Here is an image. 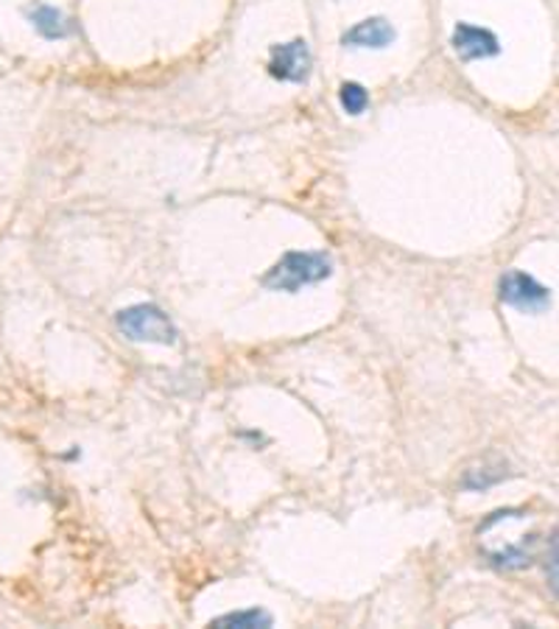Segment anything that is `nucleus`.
<instances>
[{
    "label": "nucleus",
    "mask_w": 559,
    "mask_h": 629,
    "mask_svg": "<svg viewBox=\"0 0 559 629\" xmlns=\"http://www.w3.org/2000/svg\"><path fill=\"white\" fill-rule=\"evenodd\" d=\"M501 300L523 313H542L551 306V291L526 272H509L501 280Z\"/></svg>",
    "instance_id": "7ed1b4c3"
},
{
    "label": "nucleus",
    "mask_w": 559,
    "mask_h": 629,
    "mask_svg": "<svg viewBox=\"0 0 559 629\" xmlns=\"http://www.w3.org/2000/svg\"><path fill=\"white\" fill-rule=\"evenodd\" d=\"M333 274V263L322 252H289L271 266L260 283L271 291H300L302 286L322 283Z\"/></svg>",
    "instance_id": "f257e3e1"
},
{
    "label": "nucleus",
    "mask_w": 559,
    "mask_h": 629,
    "mask_svg": "<svg viewBox=\"0 0 559 629\" xmlns=\"http://www.w3.org/2000/svg\"><path fill=\"white\" fill-rule=\"evenodd\" d=\"M311 48H308L306 40H291L286 46H277L271 51V62H269V73L280 81H295V84H302L311 76Z\"/></svg>",
    "instance_id": "20e7f679"
},
{
    "label": "nucleus",
    "mask_w": 559,
    "mask_h": 629,
    "mask_svg": "<svg viewBox=\"0 0 559 629\" xmlns=\"http://www.w3.org/2000/svg\"><path fill=\"white\" fill-rule=\"evenodd\" d=\"M29 20L34 23V29L40 31L46 40H62V37H68V31H70L64 14L59 12L57 7H46V3H37V7H31Z\"/></svg>",
    "instance_id": "0eeeda50"
},
{
    "label": "nucleus",
    "mask_w": 559,
    "mask_h": 629,
    "mask_svg": "<svg viewBox=\"0 0 559 629\" xmlns=\"http://www.w3.org/2000/svg\"><path fill=\"white\" fill-rule=\"evenodd\" d=\"M395 29L387 23L383 18H372V20H363V23L352 26L341 42L350 48H387L395 42Z\"/></svg>",
    "instance_id": "423d86ee"
},
{
    "label": "nucleus",
    "mask_w": 559,
    "mask_h": 629,
    "mask_svg": "<svg viewBox=\"0 0 559 629\" xmlns=\"http://www.w3.org/2000/svg\"><path fill=\"white\" fill-rule=\"evenodd\" d=\"M118 328L132 341H154V345H173L177 328L157 306H132L118 313Z\"/></svg>",
    "instance_id": "f03ea898"
},
{
    "label": "nucleus",
    "mask_w": 559,
    "mask_h": 629,
    "mask_svg": "<svg viewBox=\"0 0 559 629\" xmlns=\"http://www.w3.org/2000/svg\"><path fill=\"white\" fill-rule=\"evenodd\" d=\"M367 104L369 96L361 84H356V81H345V84H341V107H345L350 116H361V112L367 110Z\"/></svg>",
    "instance_id": "1a4fd4ad"
},
{
    "label": "nucleus",
    "mask_w": 559,
    "mask_h": 629,
    "mask_svg": "<svg viewBox=\"0 0 559 629\" xmlns=\"http://www.w3.org/2000/svg\"><path fill=\"white\" fill-rule=\"evenodd\" d=\"M453 48L465 62H476V59H487L496 57L501 51L498 46V37L492 31L479 29V26L470 23H459L453 31Z\"/></svg>",
    "instance_id": "39448f33"
},
{
    "label": "nucleus",
    "mask_w": 559,
    "mask_h": 629,
    "mask_svg": "<svg viewBox=\"0 0 559 629\" xmlns=\"http://www.w3.org/2000/svg\"><path fill=\"white\" fill-rule=\"evenodd\" d=\"M216 627H271V616L263 610L230 612V616L216 618Z\"/></svg>",
    "instance_id": "6e6552de"
}]
</instances>
